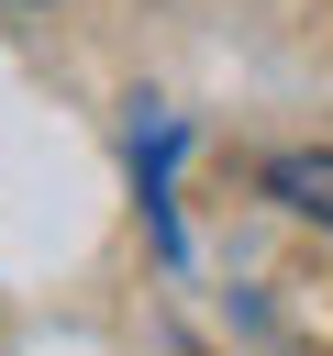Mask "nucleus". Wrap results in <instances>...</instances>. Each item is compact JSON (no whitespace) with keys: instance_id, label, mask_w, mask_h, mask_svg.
Here are the masks:
<instances>
[{"instance_id":"nucleus-1","label":"nucleus","mask_w":333,"mask_h":356,"mask_svg":"<svg viewBox=\"0 0 333 356\" xmlns=\"http://www.w3.org/2000/svg\"><path fill=\"white\" fill-rule=\"evenodd\" d=\"M266 189H278L300 222H322V234H333V145H289V156L266 167Z\"/></svg>"}]
</instances>
